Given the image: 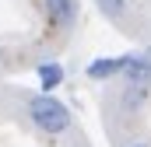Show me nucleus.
Masks as SVG:
<instances>
[{"label": "nucleus", "instance_id": "7ed1b4c3", "mask_svg": "<svg viewBox=\"0 0 151 147\" xmlns=\"http://www.w3.org/2000/svg\"><path fill=\"white\" fill-rule=\"evenodd\" d=\"M123 77H127L130 84H148V88H151V49H144V53H130Z\"/></svg>", "mask_w": 151, "mask_h": 147}, {"label": "nucleus", "instance_id": "f257e3e1", "mask_svg": "<svg viewBox=\"0 0 151 147\" xmlns=\"http://www.w3.org/2000/svg\"><path fill=\"white\" fill-rule=\"evenodd\" d=\"M28 119L35 123L42 133H67L70 130V109L60 102V98H53V95H39V98H32L28 102Z\"/></svg>", "mask_w": 151, "mask_h": 147}, {"label": "nucleus", "instance_id": "423d86ee", "mask_svg": "<svg viewBox=\"0 0 151 147\" xmlns=\"http://www.w3.org/2000/svg\"><path fill=\"white\" fill-rule=\"evenodd\" d=\"M99 11L106 14V18H119V14H127V0H99Z\"/></svg>", "mask_w": 151, "mask_h": 147}, {"label": "nucleus", "instance_id": "20e7f679", "mask_svg": "<svg viewBox=\"0 0 151 147\" xmlns=\"http://www.w3.org/2000/svg\"><path fill=\"white\" fill-rule=\"evenodd\" d=\"M46 14L53 25H70L77 14V0H46Z\"/></svg>", "mask_w": 151, "mask_h": 147}, {"label": "nucleus", "instance_id": "f03ea898", "mask_svg": "<svg viewBox=\"0 0 151 147\" xmlns=\"http://www.w3.org/2000/svg\"><path fill=\"white\" fill-rule=\"evenodd\" d=\"M127 60H130V53H123V56H106V60H91V63H88V77H91V81L123 77V70H127Z\"/></svg>", "mask_w": 151, "mask_h": 147}, {"label": "nucleus", "instance_id": "39448f33", "mask_svg": "<svg viewBox=\"0 0 151 147\" xmlns=\"http://www.w3.org/2000/svg\"><path fill=\"white\" fill-rule=\"evenodd\" d=\"M35 74H39V88H42L46 95H49V91H56V88L63 84V67H60V63H53V60H49V63H39Z\"/></svg>", "mask_w": 151, "mask_h": 147}, {"label": "nucleus", "instance_id": "0eeeda50", "mask_svg": "<svg viewBox=\"0 0 151 147\" xmlns=\"http://www.w3.org/2000/svg\"><path fill=\"white\" fill-rule=\"evenodd\" d=\"M130 147H151V144H130Z\"/></svg>", "mask_w": 151, "mask_h": 147}]
</instances>
